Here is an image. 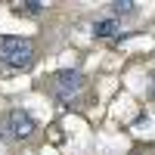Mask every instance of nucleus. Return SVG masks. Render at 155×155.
<instances>
[{
  "instance_id": "7ed1b4c3",
  "label": "nucleus",
  "mask_w": 155,
  "mask_h": 155,
  "mask_svg": "<svg viewBox=\"0 0 155 155\" xmlns=\"http://www.w3.org/2000/svg\"><path fill=\"white\" fill-rule=\"evenodd\" d=\"M34 127H37V121L31 118L28 112H22V109L9 112V118H6V130H9V137H16V140L31 137V134H34Z\"/></svg>"
},
{
  "instance_id": "20e7f679",
  "label": "nucleus",
  "mask_w": 155,
  "mask_h": 155,
  "mask_svg": "<svg viewBox=\"0 0 155 155\" xmlns=\"http://www.w3.org/2000/svg\"><path fill=\"white\" fill-rule=\"evenodd\" d=\"M93 34L96 37H112V41H118V37H121V25H118V19H99L93 25Z\"/></svg>"
},
{
  "instance_id": "423d86ee",
  "label": "nucleus",
  "mask_w": 155,
  "mask_h": 155,
  "mask_svg": "<svg viewBox=\"0 0 155 155\" xmlns=\"http://www.w3.org/2000/svg\"><path fill=\"white\" fill-rule=\"evenodd\" d=\"M112 9L121 16V12H134V9H137V3H130V0H124V3H121V0H118V3H112Z\"/></svg>"
},
{
  "instance_id": "f03ea898",
  "label": "nucleus",
  "mask_w": 155,
  "mask_h": 155,
  "mask_svg": "<svg viewBox=\"0 0 155 155\" xmlns=\"http://www.w3.org/2000/svg\"><path fill=\"white\" fill-rule=\"evenodd\" d=\"M81 84H84V78H81V71H74V68H65V71H56L53 74V87H56V96L59 99L74 96L78 90H81Z\"/></svg>"
},
{
  "instance_id": "39448f33",
  "label": "nucleus",
  "mask_w": 155,
  "mask_h": 155,
  "mask_svg": "<svg viewBox=\"0 0 155 155\" xmlns=\"http://www.w3.org/2000/svg\"><path fill=\"white\" fill-rule=\"evenodd\" d=\"M16 12H19V16H41L44 3H31V0H28V3H16Z\"/></svg>"
},
{
  "instance_id": "f257e3e1",
  "label": "nucleus",
  "mask_w": 155,
  "mask_h": 155,
  "mask_svg": "<svg viewBox=\"0 0 155 155\" xmlns=\"http://www.w3.org/2000/svg\"><path fill=\"white\" fill-rule=\"evenodd\" d=\"M0 59H3L12 71L28 68L34 62V44L28 37H0Z\"/></svg>"
}]
</instances>
